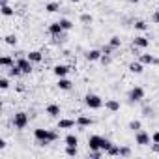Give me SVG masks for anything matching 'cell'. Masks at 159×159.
Listing matches in <instances>:
<instances>
[{
  "mask_svg": "<svg viewBox=\"0 0 159 159\" xmlns=\"http://www.w3.org/2000/svg\"><path fill=\"white\" fill-rule=\"evenodd\" d=\"M109 45H112L114 49H118V47L122 45V39H120V36H112V38L109 39Z\"/></svg>",
  "mask_w": 159,
  "mask_h": 159,
  "instance_id": "obj_31",
  "label": "cell"
},
{
  "mask_svg": "<svg viewBox=\"0 0 159 159\" xmlns=\"http://www.w3.org/2000/svg\"><path fill=\"white\" fill-rule=\"evenodd\" d=\"M120 157H131V148L129 146H120Z\"/></svg>",
  "mask_w": 159,
  "mask_h": 159,
  "instance_id": "obj_33",
  "label": "cell"
},
{
  "mask_svg": "<svg viewBox=\"0 0 159 159\" xmlns=\"http://www.w3.org/2000/svg\"><path fill=\"white\" fill-rule=\"evenodd\" d=\"M139 60H140L144 66H152V64H155V66H157V64H159V60H157L155 56H152V54H140V56H139Z\"/></svg>",
  "mask_w": 159,
  "mask_h": 159,
  "instance_id": "obj_16",
  "label": "cell"
},
{
  "mask_svg": "<svg viewBox=\"0 0 159 159\" xmlns=\"http://www.w3.org/2000/svg\"><path fill=\"white\" fill-rule=\"evenodd\" d=\"M34 139L38 140L39 146H47V144H51V142H54V140L58 139V133L52 131V129L38 127V129H34Z\"/></svg>",
  "mask_w": 159,
  "mask_h": 159,
  "instance_id": "obj_1",
  "label": "cell"
},
{
  "mask_svg": "<svg viewBox=\"0 0 159 159\" xmlns=\"http://www.w3.org/2000/svg\"><path fill=\"white\" fill-rule=\"evenodd\" d=\"M77 125L79 127H90V125H94V118H90V116H79L77 118Z\"/></svg>",
  "mask_w": 159,
  "mask_h": 159,
  "instance_id": "obj_14",
  "label": "cell"
},
{
  "mask_svg": "<svg viewBox=\"0 0 159 159\" xmlns=\"http://www.w3.org/2000/svg\"><path fill=\"white\" fill-rule=\"evenodd\" d=\"M153 23H159V11L153 13Z\"/></svg>",
  "mask_w": 159,
  "mask_h": 159,
  "instance_id": "obj_41",
  "label": "cell"
},
{
  "mask_svg": "<svg viewBox=\"0 0 159 159\" xmlns=\"http://www.w3.org/2000/svg\"><path fill=\"white\" fill-rule=\"evenodd\" d=\"M101 144H103V137H99V135H92L88 139V148L90 150H101Z\"/></svg>",
  "mask_w": 159,
  "mask_h": 159,
  "instance_id": "obj_10",
  "label": "cell"
},
{
  "mask_svg": "<svg viewBox=\"0 0 159 159\" xmlns=\"http://www.w3.org/2000/svg\"><path fill=\"white\" fill-rule=\"evenodd\" d=\"M81 23H83V25H92V23H94V17H92L90 13H83V15H81Z\"/></svg>",
  "mask_w": 159,
  "mask_h": 159,
  "instance_id": "obj_30",
  "label": "cell"
},
{
  "mask_svg": "<svg viewBox=\"0 0 159 159\" xmlns=\"http://www.w3.org/2000/svg\"><path fill=\"white\" fill-rule=\"evenodd\" d=\"M103 153H105L103 150H90V153H88V155H90L92 159H99V157H101Z\"/></svg>",
  "mask_w": 159,
  "mask_h": 159,
  "instance_id": "obj_34",
  "label": "cell"
},
{
  "mask_svg": "<svg viewBox=\"0 0 159 159\" xmlns=\"http://www.w3.org/2000/svg\"><path fill=\"white\" fill-rule=\"evenodd\" d=\"M101 51H103V54H111V52L114 51V47H112V45H105Z\"/></svg>",
  "mask_w": 159,
  "mask_h": 159,
  "instance_id": "obj_38",
  "label": "cell"
},
{
  "mask_svg": "<svg viewBox=\"0 0 159 159\" xmlns=\"http://www.w3.org/2000/svg\"><path fill=\"white\" fill-rule=\"evenodd\" d=\"M15 64H17V66L21 67V71H23V73H26V75H28V73H32V69H34V64H32L26 56H25V58H21V56H19Z\"/></svg>",
  "mask_w": 159,
  "mask_h": 159,
  "instance_id": "obj_6",
  "label": "cell"
},
{
  "mask_svg": "<svg viewBox=\"0 0 159 159\" xmlns=\"http://www.w3.org/2000/svg\"><path fill=\"white\" fill-rule=\"evenodd\" d=\"M75 124H77V120H69V118H60L58 120V129H71V127H75Z\"/></svg>",
  "mask_w": 159,
  "mask_h": 159,
  "instance_id": "obj_12",
  "label": "cell"
},
{
  "mask_svg": "<svg viewBox=\"0 0 159 159\" xmlns=\"http://www.w3.org/2000/svg\"><path fill=\"white\" fill-rule=\"evenodd\" d=\"M0 88H2V90H8V88H10V81H8L6 77L0 79Z\"/></svg>",
  "mask_w": 159,
  "mask_h": 159,
  "instance_id": "obj_36",
  "label": "cell"
},
{
  "mask_svg": "<svg viewBox=\"0 0 159 159\" xmlns=\"http://www.w3.org/2000/svg\"><path fill=\"white\" fill-rule=\"evenodd\" d=\"M152 142H159V131L152 133Z\"/></svg>",
  "mask_w": 159,
  "mask_h": 159,
  "instance_id": "obj_39",
  "label": "cell"
},
{
  "mask_svg": "<svg viewBox=\"0 0 159 159\" xmlns=\"http://www.w3.org/2000/svg\"><path fill=\"white\" fill-rule=\"evenodd\" d=\"M84 105H86L88 109H92V111H98V109L103 107V99H101L98 94H86V96H84Z\"/></svg>",
  "mask_w": 159,
  "mask_h": 159,
  "instance_id": "obj_2",
  "label": "cell"
},
{
  "mask_svg": "<svg viewBox=\"0 0 159 159\" xmlns=\"http://www.w3.org/2000/svg\"><path fill=\"white\" fill-rule=\"evenodd\" d=\"M146 47H150V39H148V38L137 36V38L133 39V49H146Z\"/></svg>",
  "mask_w": 159,
  "mask_h": 159,
  "instance_id": "obj_11",
  "label": "cell"
},
{
  "mask_svg": "<svg viewBox=\"0 0 159 159\" xmlns=\"http://www.w3.org/2000/svg\"><path fill=\"white\" fill-rule=\"evenodd\" d=\"M60 90H71V86H73V83L69 81V79H66V77H62V79H58V84H56Z\"/></svg>",
  "mask_w": 159,
  "mask_h": 159,
  "instance_id": "obj_20",
  "label": "cell"
},
{
  "mask_svg": "<svg viewBox=\"0 0 159 159\" xmlns=\"http://www.w3.org/2000/svg\"><path fill=\"white\" fill-rule=\"evenodd\" d=\"M129 71L135 73V75H140V73L144 71V64H142L140 60H139V62H131V64H129Z\"/></svg>",
  "mask_w": 159,
  "mask_h": 159,
  "instance_id": "obj_19",
  "label": "cell"
},
{
  "mask_svg": "<svg viewBox=\"0 0 159 159\" xmlns=\"http://www.w3.org/2000/svg\"><path fill=\"white\" fill-rule=\"evenodd\" d=\"M127 99H129L131 103L142 101V99H144V88H142V86H133V88L129 90V94H127Z\"/></svg>",
  "mask_w": 159,
  "mask_h": 159,
  "instance_id": "obj_3",
  "label": "cell"
},
{
  "mask_svg": "<svg viewBox=\"0 0 159 159\" xmlns=\"http://www.w3.org/2000/svg\"><path fill=\"white\" fill-rule=\"evenodd\" d=\"M49 34H51L52 38H62V34H64V28H62L60 21H56V23L49 25Z\"/></svg>",
  "mask_w": 159,
  "mask_h": 159,
  "instance_id": "obj_8",
  "label": "cell"
},
{
  "mask_svg": "<svg viewBox=\"0 0 159 159\" xmlns=\"http://www.w3.org/2000/svg\"><path fill=\"white\" fill-rule=\"evenodd\" d=\"M152 150H153L155 153H159V142H152Z\"/></svg>",
  "mask_w": 159,
  "mask_h": 159,
  "instance_id": "obj_40",
  "label": "cell"
},
{
  "mask_svg": "<svg viewBox=\"0 0 159 159\" xmlns=\"http://www.w3.org/2000/svg\"><path fill=\"white\" fill-rule=\"evenodd\" d=\"M129 2H131V4H139V2H140V0H129Z\"/></svg>",
  "mask_w": 159,
  "mask_h": 159,
  "instance_id": "obj_43",
  "label": "cell"
},
{
  "mask_svg": "<svg viewBox=\"0 0 159 159\" xmlns=\"http://www.w3.org/2000/svg\"><path fill=\"white\" fill-rule=\"evenodd\" d=\"M28 114L26 112H15L13 114V125H15V129H25L26 125H28Z\"/></svg>",
  "mask_w": 159,
  "mask_h": 159,
  "instance_id": "obj_4",
  "label": "cell"
},
{
  "mask_svg": "<svg viewBox=\"0 0 159 159\" xmlns=\"http://www.w3.org/2000/svg\"><path fill=\"white\" fill-rule=\"evenodd\" d=\"M6 146H8V144H6V140H0V150H4Z\"/></svg>",
  "mask_w": 159,
  "mask_h": 159,
  "instance_id": "obj_42",
  "label": "cell"
},
{
  "mask_svg": "<svg viewBox=\"0 0 159 159\" xmlns=\"http://www.w3.org/2000/svg\"><path fill=\"white\" fill-rule=\"evenodd\" d=\"M69 2H75V4H77V2H81V0H69Z\"/></svg>",
  "mask_w": 159,
  "mask_h": 159,
  "instance_id": "obj_44",
  "label": "cell"
},
{
  "mask_svg": "<svg viewBox=\"0 0 159 159\" xmlns=\"http://www.w3.org/2000/svg\"><path fill=\"white\" fill-rule=\"evenodd\" d=\"M21 73H23V71H21V67H19L17 64H13L11 67H8V75H10V77H15V79H17Z\"/></svg>",
  "mask_w": 159,
  "mask_h": 159,
  "instance_id": "obj_22",
  "label": "cell"
},
{
  "mask_svg": "<svg viewBox=\"0 0 159 159\" xmlns=\"http://www.w3.org/2000/svg\"><path fill=\"white\" fill-rule=\"evenodd\" d=\"M129 129H131V131H135V133H137L139 129H142L140 120H131V122H129Z\"/></svg>",
  "mask_w": 159,
  "mask_h": 159,
  "instance_id": "obj_27",
  "label": "cell"
},
{
  "mask_svg": "<svg viewBox=\"0 0 159 159\" xmlns=\"http://www.w3.org/2000/svg\"><path fill=\"white\" fill-rule=\"evenodd\" d=\"M135 140H137L139 146H150L152 137H150V133H146L144 129H139V131L135 133Z\"/></svg>",
  "mask_w": 159,
  "mask_h": 159,
  "instance_id": "obj_5",
  "label": "cell"
},
{
  "mask_svg": "<svg viewBox=\"0 0 159 159\" xmlns=\"http://www.w3.org/2000/svg\"><path fill=\"white\" fill-rule=\"evenodd\" d=\"M45 10H47V13H54V11L60 10V4H58V2H49V4L45 6Z\"/></svg>",
  "mask_w": 159,
  "mask_h": 159,
  "instance_id": "obj_24",
  "label": "cell"
},
{
  "mask_svg": "<svg viewBox=\"0 0 159 159\" xmlns=\"http://www.w3.org/2000/svg\"><path fill=\"white\" fill-rule=\"evenodd\" d=\"M101 56H103V51H99V49H90L84 54V58L88 62H98V60H101Z\"/></svg>",
  "mask_w": 159,
  "mask_h": 159,
  "instance_id": "obj_9",
  "label": "cell"
},
{
  "mask_svg": "<svg viewBox=\"0 0 159 159\" xmlns=\"http://www.w3.org/2000/svg\"><path fill=\"white\" fill-rule=\"evenodd\" d=\"M17 41H19V39H17V36H15V34H10V36H6V38H4V43H6V45H11V47H15V45H17Z\"/></svg>",
  "mask_w": 159,
  "mask_h": 159,
  "instance_id": "obj_23",
  "label": "cell"
},
{
  "mask_svg": "<svg viewBox=\"0 0 159 159\" xmlns=\"http://www.w3.org/2000/svg\"><path fill=\"white\" fill-rule=\"evenodd\" d=\"M105 109L111 111V112H118L120 111V101L118 99H107L105 101Z\"/></svg>",
  "mask_w": 159,
  "mask_h": 159,
  "instance_id": "obj_17",
  "label": "cell"
},
{
  "mask_svg": "<svg viewBox=\"0 0 159 159\" xmlns=\"http://www.w3.org/2000/svg\"><path fill=\"white\" fill-rule=\"evenodd\" d=\"M0 8H2V15H4V17H11V15L15 13V11H13V8H11V6H8V4H6V6H0Z\"/></svg>",
  "mask_w": 159,
  "mask_h": 159,
  "instance_id": "obj_29",
  "label": "cell"
},
{
  "mask_svg": "<svg viewBox=\"0 0 159 159\" xmlns=\"http://www.w3.org/2000/svg\"><path fill=\"white\" fill-rule=\"evenodd\" d=\"M13 64H15V56H11V54H4L2 58H0V66H2L4 69L11 67Z\"/></svg>",
  "mask_w": 159,
  "mask_h": 159,
  "instance_id": "obj_13",
  "label": "cell"
},
{
  "mask_svg": "<svg viewBox=\"0 0 159 159\" xmlns=\"http://www.w3.org/2000/svg\"><path fill=\"white\" fill-rule=\"evenodd\" d=\"M99 62H101V64H103V66H109V64H111V62H112V58H111V54H103V56H101V60H99Z\"/></svg>",
  "mask_w": 159,
  "mask_h": 159,
  "instance_id": "obj_37",
  "label": "cell"
},
{
  "mask_svg": "<svg viewBox=\"0 0 159 159\" xmlns=\"http://www.w3.org/2000/svg\"><path fill=\"white\" fill-rule=\"evenodd\" d=\"M111 146H112V142H111L109 139H105V137H103V144H101V150H103V152L107 153V150H109Z\"/></svg>",
  "mask_w": 159,
  "mask_h": 159,
  "instance_id": "obj_35",
  "label": "cell"
},
{
  "mask_svg": "<svg viewBox=\"0 0 159 159\" xmlns=\"http://www.w3.org/2000/svg\"><path fill=\"white\" fill-rule=\"evenodd\" d=\"M26 58H28L32 64H39V62L43 60V54H41L39 51H30V52H26Z\"/></svg>",
  "mask_w": 159,
  "mask_h": 159,
  "instance_id": "obj_15",
  "label": "cell"
},
{
  "mask_svg": "<svg viewBox=\"0 0 159 159\" xmlns=\"http://www.w3.org/2000/svg\"><path fill=\"white\" fill-rule=\"evenodd\" d=\"M135 30H140V32H144V30H148V23L146 21H135Z\"/></svg>",
  "mask_w": 159,
  "mask_h": 159,
  "instance_id": "obj_26",
  "label": "cell"
},
{
  "mask_svg": "<svg viewBox=\"0 0 159 159\" xmlns=\"http://www.w3.org/2000/svg\"><path fill=\"white\" fill-rule=\"evenodd\" d=\"M66 155H69V157H77V155H79L77 146H66Z\"/></svg>",
  "mask_w": 159,
  "mask_h": 159,
  "instance_id": "obj_28",
  "label": "cell"
},
{
  "mask_svg": "<svg viewBox=\"0 0 159 159\" xmlns=\"http://www.w3.org/2000/svg\"><path fill=\"white\" fill-rule=\"evenodd\" d=\"M45 112L49 114V116H52V118H58L60 116V107L56 105V103H51V105H47V109H45Z\"/></svg>",
  "mask_w": 159,
  "mask_h": 159,
  "instance_id": "obj_18",
  "label": "cell"
},
{
  "mask_svg": "<svg viewBox=\"0 0 159 159\" xmlns=\"http://www.w3.org/2000/svg\"><path fill=\"white\" fill-rule=\"evenodd\" d=\"M64 142H66V146H77V144H79V137L73 135V133H69V135H66Z\"/></svg>",
  "mask_w": 159,
  "mask_h": 159,
  "instance_id": "obj_21",
  "label": "cell"
},
{
  "mask_svg": "<svg viewBox=\"0 0 159 159\" xmlns=\"http://www.w3.org/2000/svg\"><path fill=\"white\" fill-rule=\"evenodd\" d=\"M60 25H62V28H64V32H69V30L73 28V23H71L69 19H66V17H64V19H60Z\"/></svg>",
  "mask_w": 159,
  "mask_h": 159,
  "instance_id": "obj_25",
  "label": "cell"
},
{
  "mask_svg": "<svg viewBox=\"0 0 159 159\" xmlns=\"http://www.w3.org/2000/svg\"><path fill=\"white\" fill-rule=\"evenodd\" d=\"M107 155H111V157H114V155H120V146L112 144V146L107 150Z\"/></svg>",
  "mask_w": 159,
  "mask_h": 159,
  "instance_id": "obj_32",
  "label": "cell"
},
{
  "mask_svg": "<svg viewBox=\"0 0 159 159\" xmlns=\"http://www.w3.org/2000/svg\"><path fill=\"white\" fill-rule=\"evenodd\" d=\"M71 71V67L69 66H66V64H56L54 67H52V73L58 77V79H62V77H67V73Z\"/></svg>",
  "mask_w": 159,
  "mask_h": 159,
  "instance_id": "obj_7",
  "label": "cell"
}]
</instances>
